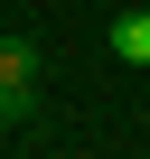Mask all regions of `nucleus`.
Instances as JSON below:
<instances>
[{"mask_svg":"<svg viewBox=\"0 0 150 159\" xmlns=\"http://www.w3.org/2000/svg\"><path fill=\"white\" fill-rule=\"evenodd\" d=\"M113 56H122V66H150V0L113 19Z\"/></svg>","mask_w":150,"mask_h":159,"instance_id":"obj_1","label":"nucleus"},{"mask_svg":"<svg viewBox=\"0 0 150 159\" xmlns=\"http://www.w3.org/2000/svg\"><path fill=\"white\" fill-rule=\"evenodd\" d=\"M28 75H38V56H28L19 38H0V94L19 103V94H28Z\"/></svg>","mask_w":150,"mask_h":159,"instance_id":"obj_2","label":"nucleus"},{"mask_svg":"<svg viewBox=\"0 0 150 159\" xmlns=\"http://www.w3.org/2000/svg\"><path fill=\"white\" fill-rule=\"evenodd\" d=\"M0 112H19V103H10V94H0Z\"/></svg>","mask_w":150,"mask_h":159,"instance_id":"obj_3","label":"nucleus"}]
</instances>
